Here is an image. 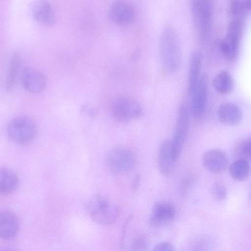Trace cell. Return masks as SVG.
Listing matches in <instances>:
<instances>
[{"label": "cell", "instance_id": "9c48e42d", "mask_svg": "<svg viewBox=\"0 0 251 251\" xmlns=\"http://www.w3.org/2000/svg\"><path fill=\"white\" fill-rule=\"evenodd\" d=\"M109 16L113 23L120 26L132 24L136 18V11L133 5L128 1H115L109 8Z\"/></svg>", "mask_w": 251, "mask_h": 251}, {"label": "cell", "instance_id": "4fadbf2b", "mask_svg": "<svg viewBox=\"0 0 251 251\" xmlns=\"http://www.w3.org/2000/svg\"><path fill=\"white\" fill-rule=\"evenodd\" d=\"M176 161L172 141L165 140L160 147L158 155L157 167L160 173L166 176L170 175Z\"/></svg>", "mask_w": 251, "mask_h": 251}, {"label": "cell", "instance_id": "5bb4252c", "mask_svg": "<svg viewBox=\"0 0 251 251\" xmlns=\"http://www.w3.org/2000/svg\"><path fill=\"white\" fill-rule=\"evenodd\" d=\"M217 116L221 124L233 126L240 122L243 114L237 105L231 102H225L218 107Z\"/></svg>", "mask_w": 251, "mask_h": 251}, {"label": "cell", "instance_id": "3957f363", "mask_svg": "<svg viewBox=\"0 0 251 251\" xmlns=\"http://www.w3.org/2000/svg\"><path fill=\"white\" fill-rule=\"evenodd\" d=\"M212 4L209 0H193L191 3L193 20L200 38L205 40L208 36L212 23Z\"/></svg>", "mask_w": 251, "mask_h": 251}, {"label": "cell", "instance_id": "836d02e7", "mask_svg": "<svg viewBox=\"0 0 251 251\" xmlns=\"http://www.w3.org/2000/svg\"><path fill=\"white\" fill-rule=\"evenodd\" d=\"M250 199L251 200V194H250Z\"/></svg>", "mask_w": 251, "mask_h": 251}, {"label": "cell", "instance_id": "2e32d148", "mask_svg": "<svg viewBox=\"0 0 251 251\" xmlns=\"http://www.w3.org/2000/svg\"><path fill=\"white\" fill-rule=\"evenodd\" d=\"M19 229L17 215L9 210H4L0 214V234L2 239L9 240L14 238Z\"/></svg>", "mask_w": 251, "mask_h": 251}, {"label": "cell", "instance_id": "4316f807", "mask_svg": "<svg viewBox=\"0 0 251 251\" xmlns=\"http://www.w3.org/2000/svg\"><path fill=\"white\" fill-rule=\"evenodd\" d=\"M230 11L234 15L241 16L249 10L246 0H233L229 4Z\"/></svg>", "mask_w": 251, "mask_h": 251}, {"label": "cell", "instance_id": "5b68a950", "mask_svg": "<svg viewBox=\"0 0 251 251\" xmlns=\"http://www.w3.org/2000/svg\"><path fill=\"white\" fill-rule=\"evenodd\" d=\"M111 112L115 120L126 123L140 117L143 110L139 103L135 99L122 96L114 100L111 104Z\"/></svg>", "mask_w": 251, "mask_h": 251}, {"label": "cell", "instance_id": "6da1fadb", "mask_svg": "<svg viewBox=\"0 0 251 251\" xmlns=\"http://www.w3.org/2000/svg\"><path fill=\"white\" fill-rule=\"evenodd\" d=\"M159 53L165 71L174 73L179 69L182 60L181 44L177 31L170 25H166L161 32Z\"/></svg>", "mask_w": 251, "mask_h": 251}, {"label": "cell", "instance_id": "30bf717a", "mask_svg": "<svg viewBox=\"0 0 251 251\" xmlns=\"http://www.w3.org/2000/svg\"><path fill=\"white\" fill-rule=\"evenodd\" d=\"M176 216V210L173 204L166 201H158L152 207L149 223L153 227H162L171 224Z\"/></svg>", "mask_w": 251, "mask_h": 251}, {"label": "cell", "instance_id": "44dd1931", "mask_svg": "<svg viewBox=\"0 0 251 251\" xmlns=\"http://www.w3.org/2000/svg\"><path fill=\"white\" fill-rule=\"evenodd\" d=\"M241 38L226 34L221 43V50L224 56L228 59H235L238 53Z\"/></svg>", "mask_w": 251, "mask_h": 251}, {"label": "cell", "instance_id": "277c9868", "mask_svg": "<svg viewBox=\"0 0 251 251\" xmlns=\"http://www.w3.org/2000/svg\"><path fill=\"white\" fill-rule=\"evenodd\" d=\"M37 131L35 123L29 118L19 116L13 118L8 124L7 133L9 139L20 144L31 142Z\"/></svg>", "mask_w": 251, "mask_h": 251}, {"label": "cell", "instance_id": "ffe728a7", "mask_svg": "<svg viewBox=\"0 0 251 251\" xmlns=\"http://www.w3.org/2000/svg\"><path fill=\"white\" fill-rule=\"evenodd\" d=\"M213 87L222 94L229 93L233 89L234 81L230 74L223 70L218 73L212 80Z\"/></svg>", "mask_w": 251, "mask_h": 251}, {"label": "cell", "instance_id": "4dcf8cb0", "mask_svg": "<svg viewBox=\"0 0 251 251\" xmlns=\"http://www.w3.org/2000/svg\"><path fill=\"white\" fill-rule=\"evenodd\" d=\"M247 139L248 159L251 161V136Z\"/></svg>", "mask_w": 251, "mask_h": 251}, {"label": "cell", "instance_id": "9a60e30c", "mask_svg": "<svg viewBox=\"0 0 251 251\" xmlns=\"http://www.w3.org/2000/svg\"><path fill=\"white\" fill-rule=\"evenodd\" d=\"M32 14L38 24L45 26H51L55 21V14L50 3L45 0H38L32 6Z\"/></svg>", "mask_w": 251, "mask_h": 251}, {"label": "cell", "instance_id": "8fae6325", "mask_svg": "<svg viewBox=\"0 0 251 251\" xmlns=\"http://www.w3.org/2000/svg\"><path fill=\"white\" fill-rule=\"evenodd\" d=\"M202 164L209 172L220 174L226 170L228 165L227 154L222 150L214 148L205 151L202 156Z\"/></svg>", "mask_w": 251, "mask_h": 251}, {"label": "cell", "instance_id": "cb8c5ba5", "mask_svg": "<svg viewBox=\"0 0 251 251\" xmlns=\"http://www.w3.org/2000/svg\"><path fill=\"white\" fill-rule=\"evenodd\" d=\"M149 242L147 237L143 234L134 236L130 241L128 246V251H148Z\"/></svg>", "mask_w": 251, "mask_h": 251}, {"label": "cell", "instance_id": "f1b7e54d", "mask_svg": "<svg viewBox=\"0 0 251 251\" xmlns=\"http://www.w3.org/2000/svg\"><path fill=\"white\" fill-rule=\"evenodd\" d=\"M152 251H176L174 245L170 242L165 241L157 243Z\"/></svg>", "mask_w": 251, "mask_h": 251}, {"label": "cell", "instance_id": "d6986e66", "mask_svg": "<svg viewBox=\"0 0 251 251\" xmlns=\"http://www.w3.org/2000/svg\"><path fill=\"white\" fill-rule=\"evenodd\" d=\"M230 176L235 180L243 181L250 176L251 168L248 160L236 159L228 166Z\"/></svg>", "mask_w": 251, "mask_h": 251}, {"label": "cell", "instance_id": "1f68e13d", "mask_svg": "<svg viewBox=\"0 0 251 251\" xmlns=\"http://www.w3.org/2000/svg\"><path fill=\"white\" fill-rule=\"evenodd\" d=\"M139 176L138 175H137L135 177L132 183V189L134 190H136V189L138 188L139 183Z\"/></svg>", "mask_w": 251, "mask_h": 251}, {"label": "cell", "instance_id": "7c38bea8", "mask_svg": "<svg viewBox=\"0 0 251 251\" xmlns=\"http://www.w3.org/2000/svg\"><path fill=\"white\" fill-rule=\"evenodd\" d=\"M21 80L24 88L31 93L43 91L46 85V78L44 75L32 68H25L23 70Z\"/></svg>", "mask_w": 251, "mask_h": 251}, {"label": "cell", "instance_id": "f546056e", "mask_svg": "<svg viewBox=\"0 0 251 251\" xmlns=\"http://www.w3.org/2000/svg\"><path fill=\"white\" fill-rule=\"evenodd\" d=\"M194 178L192 176H187L183 179L181 183L180 189L182 193H185L193 182Z\"/></svg>", "mask_w": 251, "mask_h": 251}, {"label": "cell", "instance_id": "7402d4cb", "mask_svg": "<svg viewBox=\"0 0 251 251\" xmlns=\"http://www.w3.org/2000/svg\"><path fill=\"white\" fill-rule=\"evenodd\" d=\"M21 64V58L17 53L13 54L10 59L6 73L5 86L7 90H10L14 86Z\"/></svg>", "mask_w": 251, "mask_h": 251}, {"label": "cell", "instance_id": "7a4b0ae2", "mask_svg": "<svg viewBox=\"0 0 251 251\" xmlns=\"http://www.w3.org/2000/svg\"><path fill=\"white\" fill-rule=\"evenodd\" d=\"M86 212L95 223L102 226H110L118 218V207L103 196L96 194L88 199L85 204Z\"/></svg>", "mask_w": 251, "mask_h": 251}, {"label": "cell", "instance_id": "d4e9b609", "mask_svg": "<svg viewBox=\"0 0 251 251\" xmlns=\"http://www.w3.org/2000/svg\"><path fill=\"white\" fill-rule=\"evenodd\" d=\"M233 154L236 159H248L247 149V139H243L237 141L234 147Z\"/></svg>", "mask_w": 251, "mask_h": 251}, {"label": "cell", "instance_id": "8992f818", "mask_svg": "<svg viewBox=\"0 0 251 251\" xmlns=\"http://www.w3.org/2000/svg\"><path fill=\"white\" fill-rule=\"evenodd\" d=\"M190 114L188 105L185 102L181 103L178 108L174 137L171 140L176 161L179 157L188 134Z\"/></svg>", "mask_w": 251, "mask_h": 251}, {"label": "cell", "instance_id": "52a82bcc", "mask_svg": "<svg viewBox=\"0 0 251 251\" xmlns=\"http://www.w3.org/2000/svg\"><path fill=\"white\" fill-rule=\"evenodd\" d=\"M108 169L113 173L124 174L131 170L135 164L134 154L125 147H115L107 153L106 158Z\"/></svg>", "mask_w": 251, "mask_h": 251}, {"label": "cell", "instance_id": "ba28073f", "mask_svg": "<svg viewBox=\"0 0 251 251\" xmlns=\"http://www.w3.org/2000/svg\"><path fill=\"white\" fill-rule=\"evenodd\" d=\"M190 96V113L194 119L201 120L205 115L207 104V77L206 75L201 76Z\"/></svg>", "mask_w": 251, "mask_h": 251}, {"label": "cell", "instance_id": "d6a6232c", "mask_svg": "<svg viewBox=\"0 0 251 251\" xmlns=\"http://www.w3.org/2000/svg\"><path fill=\"white\" fill-rule=\"evenodd\" d=\"M2 251H16L13 250V249H5Z\"/></svg>", "mask_w": 251, "mask_h": 251}, {"label": "cell", "instance_id": "603a6c76", "mask_svg": "<svg viewBox=\"0 0 251 251\" xmlns=\"http://www.w3.org/2000/svg\"><path fill=\"white\" fill-rule=\"evenodd\" d=\"M214 243L208 237H201L195 240L191 244L189 251H214Z\"/></svg>", "mask_w": 251, "mask_h": 251}, {"label": "cell", "instance_id": "ac0fdd59", "mask_svg": "<svg viewBox=\"0 0 251 251\" xmlns=\"http://www.w3.org/2000/svg\"><path fill=\"white\" fill-rule=\"evenodd\" d=\"M19 183L17 175L11 170L3 167L0 169V193L3 195L14 192Z\"/></svg>", "mask_w": 251, "mask_h": 251}, {"label": "cell", "instance_id": "484cf974", "mask_svg": "<svg viewBox=\"0 0 251 251\" xmlns=\"http://www.w3.org/2000/svg\"><path fill=\"white\" fill-rule=\"evenodd\" d=\"M212 198L216 201H224L227 196V190L226 187L221 183L215 182L211 189Z\"/></svg>", "mask_w": 251, "mask_h": 251}, {"label": "cell", "instance_id": "83f0119b", "mask_svg": "<svg viewBox=\"0 0 251 251\" xmlns=\"http://www.w3.org/2000/svg\"><path fill=\"white\" fill-rule=\"evenodd\" d=\"M243 24L239 18L232 19L228 24L226 33L241 38Z\"/></svg>", "mask_w": 251, "mask_h": 251}, {"label": "cell", "instance_id": "e0dca14e", "mask_svg": "<svg viewBox=\"0 0 251 251\" xmlns=\"http://www.w3.org/2000/svg\"><path fill=\"white\" fill-rule=\"evenodd\" d=\"M201 55L196 50L193 51L190 55L188 74L187 87L189 96L193 93L201 77Z\"/></svg>", "mask_w": 251, "mask_h": 251}]
</instances>
